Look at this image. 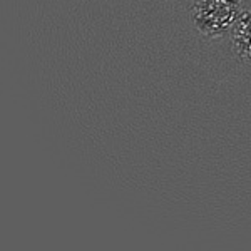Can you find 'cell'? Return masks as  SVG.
Masks as SVG:
<instances>
[{"instance_id":"1","label":"cell","mask_w":251,"mask_h":251,"mask_svg":"<svg viewBox=\"0 0 251 251\" xmlns=\"http://www.w3.org/2000/svg\"><path fill=\"white\" fill-rule=\"evenodd\" d=\"M241 10V0H193L191 22L204 39L218 40L229 34Z\"/></svg>"},{"instance_id":"2","label":"cell","mask_w":251,"mask_h":251,"mask_svg":"<svg viewBox=\"0 0 251 251\" xmlns=\"http://www.w3.org/2000/svg\"><path fill=\"white\" fill-rule=\"evenodd\" d=\"M229 39H231L233 54L236 55L241 62L251 64V12L241 10L240 17L233 24L229 30Z\"/></svg>"}]
</instances>
